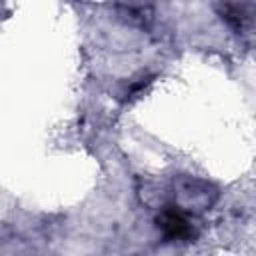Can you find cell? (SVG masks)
Listing matches in <instances>:
<instances>
[{"label": "cell", "instance_id": "6da1fadb", "mask_svg": "<svg viewBox=\"0 0 256 256\" xmlns=\"http://www.w3.org/2000/svg\"><path fill=\"white\" fill-rule=\"evenodd\" d=\"M156 226H158L160 234L172 242H186V240L194 238L192 222H190L188 214L184 212V208H180L178 204L164 206L156 216Z\"/></svg>", "mask_w": 256, "mask_h": 256}, {"label": "cell", "instance_id": "7a4b0ae2", "mask_svg": "<svg viewBox=\"0 0 256 256\" xmlns=\"http://www.w3.org/2000/svg\"><path fill=\"white\" fill-rule=\"evenodd\" d=\"M220 14L236 32H246L252 26L254 4H224L220 6Z\"/></svg>", "mask_w": 256, "mask_h": 256}]
</instances>
